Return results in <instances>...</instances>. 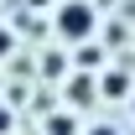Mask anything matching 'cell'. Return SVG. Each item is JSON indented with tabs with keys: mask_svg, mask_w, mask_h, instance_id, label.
Segmentation results:
<instances>
[{
	"mask_svg": "<svg viewBox=\"0 0 135 135\" xmlns=\"http://www.w3.org/2000/svg\"><path fill=\"white\" fill-rule=\"evenodd\" d=\"M94 62H99V47H88V42H83V47H78V68H94Z\"/></svg>",
	"mask_w": 135,
	"mask_h": 135,
	"instance_id": "cell-4",
	"label": "cell"
},
{
	"mask_svg": "<svg viewBox=\"0 0 135 135\" xmlns=\"http://www.w3.org/2000/svg\"><path fill=\"white\" fill-rule=\"evenodd\" d=\"M52 135H78V125L73 119H52Z\"/></svg>",
	"mask_w": 135,
	"mask_h": 135,
	"instance_id": "cell-5",
	"label": "cell"
},
{
	"mask_svg": "<svg viewBox=\"0 0 135 135\" xmlns=\"http://www.w3.org/2000/svg\"><path fill=\"white\" fill-rule=\"evenodd\" d=\"M5 47H11V36H5V31H0V57H5Z\"/></svg>",
	"mask_w": 135,
	"mask_h": 135,
	"instance_id": "cell-8",
	"label": "cell"
},
{
	"mask_svg": "<svg viewBox=\"0 0 135 135\" xmlns=\"http://www.w3.org/2000/svg\"><path fill=\"white\" fill-rule=\"evenodd\" d=\"M99 94H104V99H125V94H130V78H125V73H104V78H99Z\"/></svg>",
	"mask_w": 135,
	"mask_h": 135,
	"instance_id": "cell-2",
	"label": "cell"
},
{
	"mask_svg": "<svg viewBox=\"0 0 135 135\" xmlns=\"http://www.w3.org/2000/svg\"><path fill=\"white\" fill-rule=\"evenodd\" d=\"M88 88H94V83H88L83 73H78V78H73V99H78V104H83V99H94V94H88Z\"/></svg>",
	"mask_w": 135,
	"mask_h": 135,
	"instance_id": "cell-3",
	"label": "cell"
},
{
	"mask_svg": "<svg viewBox=\"0 0 135 135\" xmlns=\"http://www.w3.org/2000/svg\"><path fill=\"white\" fill-rule=\"evenodd\" d=\"M57 31H62L68 42H88V31H94V5H88V0H68L62 11H57Z\"/></svg>",
	"mask_w": 135,
	"mask_h": 135,
	"instance_id": "cell-1",
	"label": "cell"
},
{
	"mask_svg": "<svg viewBox=\"0 0 135 135\" xmlns=\"http://www.w3.org/2000/svg\"><path fill=\"white\" fill-rule=\"evenodd\" d=\"M88 135H119V130H109V125H94V130H88Z\"/></svg>",
	"mask_w": 135,
	"mask_h": 135,
	"instance_id": "cell-7",
	"label": "cell"
},
{
	"mask_svg": "<svg viewBox=\"0 0 135 135\" xmlns=\"http://www.w3.org/2000/svg\"><path fill=\"white\" fill-rule=\"evenodd\" d=\"M5 130H11V109H0V135H5Z\"/></svg>",
	"mask_w": 135,
	"mask_h": 135,
	"instance_id": "cell-6",
	"label": "cell"
}]
</instances>
